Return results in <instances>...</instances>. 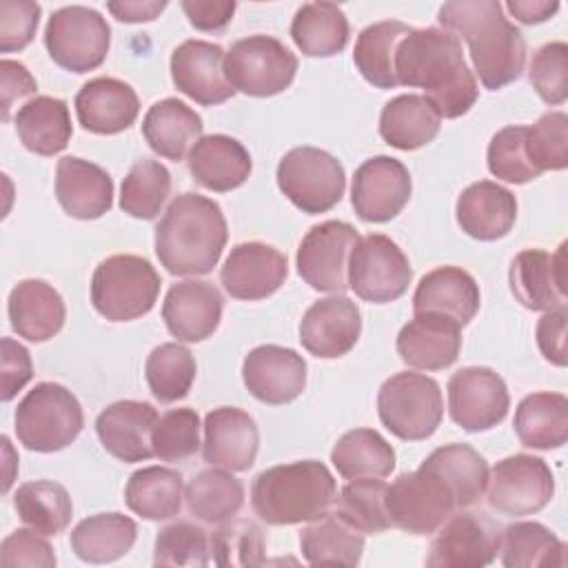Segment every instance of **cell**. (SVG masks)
Masks as SVG:
<instances>
[{
    "mask_svg": "<svg viewBox=\"0 0 568 568\" xmlns=\"http://www.w3.org/2000/svg\"><path fill=\"white\" fill-rule=\"evenodd\" d=\"M395 78L402 87L424 89L439 118H459L479 98L475 73L468 69L462 42L437 27L410 29L395 51Z\"/></svg>",
    "mask_w": 568,
    "mask_h": 568,
    "instance_id": "cell-1",
    "label": "cell"
},
{
    "mask_svg": "<svg viewBox=\"0 0 568 568\" xmlns=\"http://www.w3.org/2000/svg\"><path fill=\"white\" fill-rule=\"evenodd\" d=\"M439 24L457 31L470 51L481 84L497 91L515 82L526 64V40L497 0H457L439 7Z\"/></svg>",
    "mask_w": 568,
    "mask_h": 568,
    "instance_id": "cell-2",
    "label": "cell"
},
{
    "mask_svg": "<svg viewBox=\"0 0 568 568\" xmlns=\"http://www.w3.org/2000/svg\"><path fill=\"white\" fill-rule=\"evenodd\" d=\"M226 240L220 204L186 191L173 197L155 226V255L171 275H206L217 266Z\"/></svg>",
    "mask_w": 568,
    "mask_h": 568,
    "instance_id": "cell-3",
    "label": "cell"
},
{
    "mask_svg": "<svg viewBox=\"0 0 568 568\" xmlns=\"http://www.w3.org/2000/svg\"><path fill=\"white\" fill-rule=\"evenodd\" d=\"M337 499V484L326 464L302 459L262 470L251 486L255 515L271 526L313 521Z\"/></svg>",
    "mask_w": 568,
    "mask_h": 568,
    "instance_id": "cell-4",
    "label": "cell"
},
{
    "mask_svg": "<svg viewBox=\"0 0 568 568\" xmlns=\"http://www.w3.org/2000/svg\"><path fill=\"white\" fill-rule=\"evenodd\" d=\"M13 424L24 448L55 453L75 442L84 426V413L67 386L40 382L20 399Z\"/></svg>",
    "mask_w": 568,
    "mask_h": 568,
    "instance_id": "cell-5",
    "label": "cell"
},
{
    "mask_svg": "<svg viewBox=\"0 0 568 568\" xmlns=\"http://www.w3.org/2000/svg\"><path fill=\"white\" fill-rule=\"evenodd\" d=\"M160 284V275L146 257L111 255L93 271L91 304L109 322H131L155 306Z\"/></svg>",
    "mask_w": 568,
    "mask_h": 568,
    "instance_id": "cell-6",
    "label": "cell"
},
{
    "mask_svg": "<svg viewBox=\"0 0 568 568\" xmlns=\"http://www.w3.org/2000/svg\"><path fill=\"white\" fill-rule=\"evenodd\" d=\"M382 424L404 442L428 439L444 417L439 384L422 373H395L377 393Z\"/></svg>",
    "mask_w": 568,
    "mask_h": 568,
    "instance_id": "cell-7",
    "label": "cell"
},
{
    "mask_svg": "<svg viewBox=\"0 0 568 568\" xmlns=\"http://www.w3.org/2000/svg\"><path fill=\"white\" fill-rule=\"evenodd\" d=\"M277 186L302 213L331 211L344 195L346 173L335 155L317 146H295L277 164Z\"/></svg>",
    "mask_w": 568,
    "mask_h": 568,
    "instance_id": "cell-8",
    "label": "cell"
},
{
    "mask_svg": "<svg viewBox=\"0 0 568 568\" xmlns=\"http://www.w3.org/2000/svg\"><path fill=\"white\" fill-rule=\"evenodd\" d=\"M44 47L58 67L87 73L106 60L111 27L93 7H60L44 27Z\"/></svg>",
    "mask_w": 568,
    "mask_h": 568,
    "instance_id": "cell-9",
    "label": "cell"
},
{
    "mask_svg": "<svg viewBox=\"0 0 568 568\" xmlns=\"http://www.w3.org/2000/svg\"><path fill=\"white\" fill-rule=\"evenodd\" d=\"M224 71L235 91L253 98H271L291 87L297 58L277 38L255 33L231 44Z\"/></svg>",
    "mask_w": 568,
    "mask_h": 568,
    "instance_id": "cell-10",
    "label": "cell"
},
{
    "mask_svg": "<svg viewBox=\"0 0 568 568\" xmlns=\"http://www.w3.org/2000/svg\"><path fill=\"white\" fill-rule=\"evenodd\" d=\"M455 510L457 501L453 490L437 473L424 466L402 473L386 488V513L390 524L410 535L435 532Z\"/></svg>",
    "mask_w": 568,
    "mask_h": 568,
    "instance_id": "cell-11",
    "label": "cell"
},
{
    "mask_svg": "<svg viewBox=\"0 0 568 568\" xmlns=\"http://www.w3.org/2000/svg\"><path fill=\"white\" fill-rule=\"evenodd\" d=\"M413 277V268L404 251L384 233L359 237L348 257V288L357 297L373 304L399 300Z\"/></svg>",
    "mask_w": 568,
    "mask_h": 568,
    "instance_id": "cell-12",
    "label": "cell"
},
{
    "mask_svg": "<svg viewBox=\"0 0 568 568\" xmlns=\"http://www.w3.org/2000/svg\"><path fill=\"white\" fill-rule=\"evenodd\" d=\"M555 495L550 466L535 455H510L493 466L486 484L488 506L501 515L524 517L539 513Z\"/></svg>",
    "mask_w": 568,
    "mask_h": 568,
    "instance_id": "cell-13",
    "label": "cell"
},
{
    "mask_svg": "<svg viewBox=\"0 0 568 568\" xmlns=\"http://www.w3.org/2000/svg\"><path fill=\"white\" fill-rule=\"evenodd\" d=\"M359 240L355 226L326 220L311 226L297 248V273L315 291L342 295L348 288V257Z\"/></svg>",
    "mask_w": 568,
    "mask_h": 568,
    "instance_id": "cell-14",
    "label": "cell"
},
{
    "mask_svg": "<svg viewBox=\"0 0 568 568\" xmlns=\"http://www.w3.org/2000/svg\"><path fill=\"white\" fill-rule=\"evenodd\" d=\"M450 419L468 433L490 430L504 422L510 395L499 373L488 366H464L448 379Z\"/></svg>",
    "mask_w": 568,
    "mask_h": 568,
    "instance_id": "cell-15",
    "label": "cell"
},
{
    "mask_svg": "<svg viewBox=\"0 0 568 568\" xmlns=\"http://www.w3.org/2000/svg\"><path fill=\"white\" fill-rule=\"evenodd\" d=\"M497 524L481 513H453L430 541L426 566L430 568H481L499 550Z\"/></svg>",
    "mask_w": 568,
    "mask_h": 568,
    "instance_id": "cell-16",
    "label": "cell"
},
{
    "mask_svg": "<svg viewBox=\"0 0 568 568\" xmlns=\"http://www.w3.org/2000/svg\"><path fill=\"white\" fill-rule=\"evenodd\" d=\"M410 191L408 169L390 155H375L355 169L351 204L359 220L379 224L393 220L408 204Z\"/></svg>",
    "mask_w": 568,
    "mask_h": 568,
    "instance_id": "cell-17",
    "label": "cell"
},
{
    "mask_svg": "<svg viewBox=\"0 0 568 568\" xmlns=\"http://www.w3.org/2000/svg\"><path fill=\"white\" fill-rule=\"evenodd\" d=\"M286 275L288 260L280 248L264 242H242L224 260L220 282L231 297L257 302L273 295Z\"/></svg>",
    "mask_w": 568,
    "mask_h": 568,
    "instance_id": "cell-18",
    "label": "cell"
},
{
    "mask_svg": "<svg viewBox=\"0 0 568 568\" xmlns=\"http://www.w3.org/2000/svg\"><path fill=\"white\" fill-rule=\"evenodd\" d=\"M242 379L255 399L282 406L297 399L306 388V362L293 348L262 344L244 357Z\"/></svg>",
    "mask_w": 568,
    "mask_h": 568,
    "instance_id": "cell-19",
    "label": "cell"
},
{
    "mask_svg": "<svg viewBox=\"0 0 568 568\" xmlns=\"http://www.w3.org/2000/svg\"><path fill=\"white\" fill-rule=\"evenodd\" d=\"M224 49L206 40H184L171 53V78L178 91L202 106L222 104L233 98L224 71Z\"/></svg>",
    "mask_w": 568,
    "mask_h": 568,
    "instance_id": "cell-20",
    "label": "cell"
},
{
    "mask_svg": "<svg viewBox=\"0 0 568 568\" xmlns=\"http://www.w3.org/2000/svg\"><path fill=\"white\" fill-rule=\"evenodd\" d=\"M362 315L346 295H328L313 302L300 322L302 346L322 359L344 357L359 339Z\"/></svg>",
    "mask_w": 568,
    "mask_h": 568,
    "instance_id": "cell-21",
    "label": "cell"
},
{
    "mask_svg": "<svg viewBox=\"0 0 568 568\" xmlns=\"http://www.w3.org/2000/svg\"><path fill=\"white\" fill-rule=\"evenodd\" d=\"M510 291L528 311H552L566 304V242L555 253L524 248L510 264Z\"/></svg>",
    "mask_w": 568,
    "mask_h": 568,
    "instance_id": "cell-22",
    "label": "cell"
},
{
    "mask_svg": "<svg viewBox=\"0 0 568 568\" xmlns=\"http://www.w3.org/2000/svg\"><path fill=\"white\" fill-rule=\"evenodd\" d=\"M224 300L213 282L184 280L166 291L162 320L178 342H202L211 337L222 320Z\"/></svg>",
    "mask_w": 568,
    "mask_h": 568,
    "instance_id": "cell-23",
    "label": "cell"
},
{
    "mask_svg": "<svg viewBox=\"0 0 568 568\" xmlns=\"http://www.w3.org/2000/svg\"><path fill=\"white\" fill-rule=\"evenodd\" d=\"M260 448V430L255 419L237 406H220L204 417L202 455L211 466L231 473L248 470Z\"/></svg>",
    "mask_w": 568,
    "mask_h": 568,
    "instance_id": "cell-24",
    "label": "cell"
},
{
    "mask_svg": "<svg viewBox=\"0 0 568 568\" xmlns=\"http://www.w3.org/2000/svg\"><path fill=\"white\" fill-rule=\"evenodd\" d=\"M158 410L149 402L120 399L109 404L95 419V433L109 455L120 462H146L153 455L151 433Z\"/></svg>",
    "mask_w": 568,
    "mask_h": 568,
    "instance_id": "cell-25",
    "label": "cell"
},
{
    "mask_svg": "<svg viewBox=\"0 0 568 568\" xmlns=\"http://www.w3.org/2000/svg\"><path fill=\"white\" fill-rule=\"evenodd\" d=\"M397 353L419 371H442L455 364L462 351V326L437 313H415L397 333Z\"/></svg>",
    "mask_w": 568,
    "mask_h": 568,
    "instance_id": "cell-26",
    "label": "cell"
},
{
    "mask_svg": "<svg viewBox=\"0 0 568 568\" xmlns=\"http://www.w3.org/2000/svg\"><path fill=\"white\" fill-rule=\"evenodd\" d=\"M140 113V100L124 80L100 75L82 84L75 93V115L82 129L98 135L126 131Z\"/></svg>",
    "mask_w": 568,
    "mask_h": 568,
    "instance_id": "cell-27",
    "label": "cell"
},
{
    "mask_svg": "<svg viewBox=\"0 0 568 568\" xmlns=\"http://www.w3.org/2000/svg\"><path fill=\"white\" fill-rule=\"evenodd\" d=\"M55 197L67 215L98 220L113 206V180L102 166L64 155L55 166Z\"/></svg>",
    "mask_w": 568,
    "mask_h": 568,
    "instance_id": "cell-28",
    "label": "cell"
},
{
    "mask_svg": "<svg viewBox=\"0 0 568 568\" xmlns=\"http://www.w3.org/2000/svg\"><path fill=\"white\" fill-rule=\"evenodd\" d=\"M455 215L466 235L479 242H495L510 233L517 220V200L497 182L479 180L459 193Z\"/></svg>",
    "mask_w": 568,
    "mask_h": 568,
    "instance_id": "cell-29",
    "label": "cell"
},
{
    "mask_svg": "<svg viewBox=\"0 0 568 568\" xmlns=\"http://www.w3.org/2000/svg\"><path fill=\"white\" fill-rule=\"evenodd\" d=\"M481 293L475 277L462 266H437L428 271L413 295L415 313H437L466 326L479 311Z\"/></svg>",
    "mask_w": 568,
    "mask_h": 568,
    "instance_id": "cell-30",
    "label": "cell"
},
{
    "mask_svg": "<svg viewBox=\"0 0 568 568\" xmlns=\"http://www.w3.org/2000/svg\"><path fill=\"white\" fill-rule=\"evenodd\" d=\"M186 164L193 180L215 193H226L242 186L253 169L244 144L224 133L200 138L189 151Z\"/></svg>",
    "mask_w": 568,
    "mask_h": 568,
    "instance_id": "cell-31",
    "label": "cell"
},
{
    "mask_svg": "<svg viewBox=\"0 0 568 568\" xmlns=\"http://www.w3.org/2000/svg\"><path fill=\"white\" fill-rule=\"evenodd\" d=\"M11 328L29 342H47L55 337L67 320L62 295L44 280L18 282L7 300Z\"/></svg>",
    "mask_w": 568,
    "mask_h": 568,
    "instance_id": "cell-32",
    "label": "cell"
},
{
    "mask_svg": "<svg viewBox=\"0 0 568 568\" xmlns=\"http://www.w3.org/2000/svg\"><path fill=\"white\" fill-rule=\"evenodd\" d=\"M202 118L186 102L178 98H164L149 106L142 120V135L151 151L180 162L202 138Z\"/></svg>",
    "mask_w": 568,
    "mask_h": 568,
    "instance_id": "cell-33",
    "label": "cell"
},
{
    "mask_svg": "<svg viewBox=\"0 0 568 568\" xmlns=\"http://www.w3.org/2000/svg\"><path fill=\"white\" fill-rule=\"evenodd\" d=\"M13 122L20 142L36 155L60 153L62 149H67L73 135L67 102L51 95H36L24 102L18 109Z\"/></svg>",
    "mask_w": 568,
    "mask_h": 568,
    "instance_id": "cell-34",
    "label": "cell"
},
{
    "mask_svg": "<svg viewBox=\"0 0 568 568\" xmlns=\"http://www.w3.org/2000/svg\"><path fill=\"white\" fill-rule=\"evenodd\" d=\"M442 118L433 104L417 93H402L388 100L379 113V135L399 151L426 146L439 133Z\"/></svg>",
    "mask_w": 568,
    "mask_h": 568,
    "instance_id": "cell-35",
    "label": "cell"
},
{
    "mask_svg": "<svg viewBox=\"0 0 568 568\" xmlns=\"http://www.w3.org/2000/svg\"><path fill=\"white\" fill-rule=\"evenodd\" d=\"M515 433L528 448H561L568 439V399L561 393H530L515 410Z\"/></svg>",
    "mask_w": 568,
    "mask_h": 568,
    "instance_id": "cell-36",
    "label": "cell"
},
{
    "mask_svg": "<svg viewBox=\"0 0 568 568\" xmlns=\"http://www.w3.org/2000/svg\"><path fill=\"white\" fill-rule=\"evenodd\" d=\"M138 537V526L122 513H100L71 530V550L87 564H111L124 557Z\"/></svg>",
    "mask_w": 568,
    "mask_h": 568,
    "instance_id": "cell-37",
    "label": "cell"
},
{
    "mask_svg": "<svg viewBox=\"0 0 568 568\" xmlns=\"http://www.w3.org/2000/svg\"><path fill=\"white\" fill-rule=\"evenodd\" d=\"M300 548L311 566H357L364 552V532L337 513H326L300 532Z\"/></svg>",
    "mask_w": 568,
    "mask_h": 568,
    "instance_id": "cell-38",
    "label": "cell"
},
{
    "mask_svg": "<svg viewBox=\"0 0 568 568\" xmlns=\"http://www.w3.org/2000/svg\"><path fill=\"white\" fill-rule=\"evenodd\" d=\"M184 479L166 466H144L135 470L124 486V501L131 513L149 521L171 519L180 513Z\"/></svg>",
    "mask_w": 568,
    "mask_h": 568,
    "instance_id": "cell-39",
    "label": "cell"
},
{
    "mask_svg": "<svg viewBox=\"0 0 568 568\" xmlns=\"http://www.w3.org/2000/svg\"><path fill=\"white\" fill-rule=\"evenodd\" d=\"M424 468L437 473L453 490L457 508H468L481 499L488 484V464L468 444H446L435 448L424 462Z\"/></svg>",
    "mask_w": 568,
    "mask_h": 568,
    "instance_id": "cell-40",
    "label": "cell"
},
{
    "mask_svg": "<svg viewBox=\"0 0 568 568\" xmlns=\"http://www.w3.org/2000/svg\"><path fill=\"white\" fill-rule=\"evenodd\" d=\"M291 38L308 58H331L348 42V20L335 2H306L291 22Z\"/></svg>",
    "mask_w": 568,
    "mask_h": 568,
    "instance_id": "cell-41",
    "label": "cell"
},
{
    "mask_svg": "<svg viewBox=\"0 0 568 568\" xmlns=\"http://www.w3.org/2000/svg\"><path fill=\"white\" fill-rule=\"evenodd\" d=\"M499 557L508 568L566 566V544L539 521H515L499 532Z\"/></svg>",
    "mask_w": 568,
    "mask_h": 568,
    "instance_id": "cell-42",
    "label": "cell"
},
{
    "mask_svg": "<svg viewBox=\"0 0 568 568\" xmlns=\"http://www.w3.org/2000/svg\"><path fill=\"white\" fill-rule=\"evenodd\" d=\"M413 27L399 20L373 22L359 31L353 49V62L362 78L377 89H395V51L399 40Z\"/></svg>",
    "mask_w": 568,
    "mask_h": 568,
    "instance_id": "cell-43",
    "label": "cell"
},
{
    "mask_svg": "<svg viewBox=\"0 0 568 568\" xmlns=\"http://www.w3.org/2000/svg\"><path fill=\"white\" fill-rule=\"evenodd\" d=\"M331 462L344 479L388 477L395 468V450L377 430L355 428L337 439Z\"/></svg>",
    "mask_w": 568,
    "mask_h": 568,
    "instance_id": "cell-44",
    "label": "cell"
},
{
    "mask_svg": "<svg viewBox=\"0 0 568 568\" xmlns=\"http://www.w3.org/2000/svg\"><path fill=\"white\" fill-rule=\"evenodd\" d=\"M186 506L204 524L233 519L244 504V486L226 468L200 470L184 490Z\"/></svg>",
    "mask_w": 568,
    "mask_h": 568,
    "instance_id": "cell-45",
    "label": "cell"
},
{
    "mask_svg": "<svg viewBox=\"0 0 568 568\" xmlns=\"http://www.w3.org/2000/svg\"><path fill=\"white\" fill-rule=\"evenodd\" d=\"M13 508L27 526L47 537L64 532L73 517V504L67 488L51 479L22 484L13 495Z\"/></svg>",
    "mask_w": 568,
    "mask_h": 568,
    "instance_id": "cell-46",
    "label": "cell"
},
{
    "mask_svg": "<svg viewBox=\"0 0 568 568\" xmlns=\"http://www.w3.org/2000/svg\"><path fill=\"white\" fill-rule=\"evenodd\" d=\"M195 373L197 366L193 353L178 342L155 346L144 364L146 384L153 397L164 404L184 399L195 382Z\"/></svg>",
    "mask_w": 568,
    "mask_h": 568,
    "instance_id": "cell-47",
    "label": "cell"
},
{
    "mask_svg": "<svg viewBox=\"0 0 568 568\" xmlns=\"http://www.w3.org/2000/svg\"><path fill=\"white\" fill-rule=\"evenodd\" d=\"M171 193V173L151 158L138 160L120 189V209L138 220H153Z\"/></svg>",
    "mask_w": 568,
    "mask_h": 568,
    "instance_id": "cell-48",
    "label": "cell"
},
{
    "mask_svg": "<svg viewBox=\"0 0 568 568\" xmlns=\"http://www.w3.org/2000/svg\"><path fill=\"white\" fill-rule=\"evenodd\" d=\"M386 488L382 477L351 479L335 499V513L364 535L384 532L393 526L386 513Z\"/></svg>",
    "mask_w": 568,
    "mask_h": 568,
    "instance_id": "cell-49",
    "label": "cell"
},
{
    "mask_svg": "<svg viewBox=\"0 0 568 568\" xmlns=\"http://www.w3.org/2000/svg\"><path fill=\"white\" fill-rule=\"evenodd\" d=\"M266 539L251 519H229L211 532V559L217 566H262Z\"/></svg>",
    "mask_w": 568,
    "mask_h": 568,
    "instance_id": "cell-50",
    "label": "cell"
},
{
    "mask_svg": "<svg viewBox=\"0 0 568 568\" xmlns=\"http://www.w3.org/2000/svg\"><path fill=\"white\" fill-rule=\"evenodd\" d=\"M211 561V535L191 521H173L155 537V566H206Z\"/></svg>",
    "mask_w": 568,
    "mask_h": 568,
    "instance_id": "cell-51",
    "label": "cell"
},
{
    "mask_svg": "<svg viewBox=\"0 0 568 568\" xmlns=\"http://www.w3.org/2000/svg\"><path fill=\"white\" fill-rule=\"evenodd\" d=\"M153 455L162 462H182L200 448V417L193 408H171L158 417L151 433Z\"/></svg>",
    "mask_w": 568,
    "mask_h": 568,
    "instance_id": "cell-52",
    "label": "cell"
},
{
    "mask_svg": "<svg viewBox=\"0 0 568 568\" xmlns=\"http://www.w3.org/2000/svg\"><path fill=\"white\" fill-rule=\"evenodd\" d=\"M526 153L539 173L566 169L568 115L564 111H548L532 126H526Z\"/></svg>",
    "mask_w": 568,
    "mask_h": 568,
    "instance_id": "cell-53",
    "label": "cell"
},
{
    "mask_svg": "<svg viewBox=\"0 0 568 568\" xmlns=\"http://www.w3.org/2000/svg\"><path fill=\"white\" fill-rule=\"evenodd\" d=\"M486 160H488V171L497 180H504L510 184H526L541 175L528 160L526 126L521 124H510L499 129L488 142Z\"/></svg>",
    "mask_w": 568,
    "mask_h": 568,
    "instance_id": "cell-54",
    "label": "cell"
},
{
    "mask_svg": "<svg viewBox=\"0 0 568 568\" xmlns=\"http://www.w3.org/2000/svg\"><path fill=\"white\" fill-rule=\"evenodd\" d=\"M528 80L546 104H564L568 98V44L546 42L532 53Z\"/></svg>",
    "mask_w": 568,
    "mask_h": 568,
    "instance_id": "cell-55",
    "label": "cell"
},
{
    "mask_svg": "<svg viewBox=\"0 0 568 568\" xmlns=\"http://www.w3.org/2000/svg\"><path fill=\"white\" fill-rule=\"evenodd\" d=\"M42 7L31 0L0 2V51L11 53L24 49L38 29Z\"/></svg>",
    "mask_w": 568,
    "mask_h": 568,
    "instance_id": "cell-56",
    "label": "cell"
},
{
    "mask_svg": "<svg viewBox=\"0 0 568 568\" xmlns=\"http://www.w3.org/2000/svg\"><path fill=\"white\" fill-rule=\"evenodd\" d=\"M47 535L29 528H18L2 539L0 546V564L4 568H53L55 552L51 544L44 539Z\"/></svg>",
    "mask_w": 568,
    "mask_h": 568,
    "instance_id": "cell-57",
    "label": "cell"
},
{
    "mask_svg": "<svg viewBox=\"0 0 568 568\" xmlns=\"http://www.w3.org/2000/svg\"><path fill=\"white\" fill-rule=\"evenodd\" d=\"M2 402H11L33 377L29 351L11 337H2Z\"/></svg>",
    "mask_w": 568,
    "mask_h": 568,
    "instance_id": "cell-58",
    "label": "cell"
},
{
    "mask_svg": "<svg viewBox=\"0 0 568 568\" xmlns=\"http://www.w3.org/2000/svg\"><path fill=\"white\" fill-rule=\"evenodd\" d=\"M566 304L552 311H546L537 322V346L546 362L555 366H566Z\"/></svg>",
    "mask_w": 568,
    "mask_h": 568,
    "instance_id": "cell-59",
    "label": "cell"
},
{
    "mask_svg": "<svg viewBox=\"0 0 568 568\" xmlns=\"http://www.w3.org/2000/svg\"><path fill=\"white\" fill-rule=\"evenodd\" d=\"M180 4L189 22L200 31L224 29L237 9L233 0H182Z\"/></svg>",
    "mask_w": 568,
    "mask_h": 568,
    "instance_id": "cell-60",
    "label": "cell"
},
{
    "mask_svg": "<svg viewBox=\"0 0 568 568\" xmlns=\"http://www.w3.org/2000/svg\"><path fill=\"white\" fill-rule=\"evenodd\" d=\"M0 73H2V109H4V120H9L11 104L20 98L36 93L38 84L22 62L9 60V58L0 62Z\"/></svg>",
    "mask_w": 568,
    "mask_h": 568,
    "instance_id": "cell-61",
    "label": "cell"
},
{
    "mask_svg": "<svg viewBox=\"0 0 568 568\" xmlns=\"http://www.w3.org/2000/svg\"><path fill=\"white\" fill-rule=\"evenodd\" d=\"M106 9L120 22H151L166 9V2L164 0H120V2H106Z\"/></svg>",
    "mask_w": 568,
    "mask_h": 568,
    "instance_id": "cell-62",
    "label": "cell"
},
{
    "mask_svg": "<svg viewBox=\"0 0 568 568\" xmlns=\"http://www.w3.org/2000/svg\"><path fill=\"white\" fill-rule=\"evenodd\" d=\"M506 9L521 24H537V22H544L550 16H555L559 11V2H548V0H510V2H506Z\"/></svg>",
    "mask_w": 568,
    "mask_h": 568,
    "instance_id": "cell-63",
    "label": "cell"
}]
</instances>
